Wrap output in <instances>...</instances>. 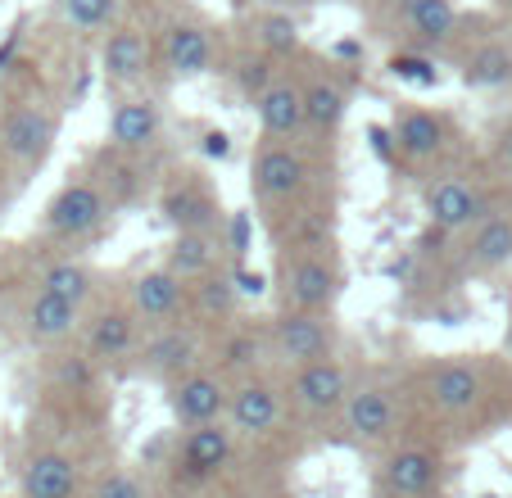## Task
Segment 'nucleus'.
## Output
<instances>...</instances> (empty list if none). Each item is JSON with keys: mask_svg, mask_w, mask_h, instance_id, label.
<instances>
[{"mask_svg": "<svg viewBox=\"0 0 512 498\" xmlns=\"http://www.w3.org/2000/svg\"><path fill=\"white\" fill-rule=\"evenodd\" d=\"M164 141V105L155 96H123L109 114V150L127 154V159H145V154L155 150Z\"/></svg>", "mask_w": 512, "mask_h": 498, "instance_id": "12", "label": "nucleus"}, {"mask_svg": "<svg viewBox=\"0 0 512 498\" xmlns=\"http://www.w3.org/2000/svg\"><path fill=\"white\" fill-rule=\"evenodd\" d=\"M463 87L503 91L512 87V37H490L463 59Z\"/></svg>", "mask_w": 512, "mask_h": 498, "instance_id": "29", "label": "nucleus"}, {"mask_svg": "<svg viewBox=\"0 0 512 498\" xmlns=\"http://www.w3.org/2000/svg\"><path fill=\"white\" fill-rule=\"evenodd\" d=\"M159 55L173 77H204L213 68V32L200 19H173L164 28Z\"/></svg>", "mask_w": 512, "mask_h": 498, "instance_id": "23", "label": "nucleus"}, {"mask_svg": "<svg viewBox=\"0 0 512 498\" xmlns=\"http://www.w3.org/2000/svg\"><path fill=\"white\" fill-rule=\"evenodd\" d=\"M254 41L268 55H290V50L300 46V23L290 19V10H263L254 19Z\"/></svg>", "mask_w": 512, "mask_h": 498, "instance_id": "34", "label": "nucleus"}, {"mask_svg": "<svg viewBox=\"0 0 512 498\" xmlns=\"http://www.w3.org/2000/svg\"><path fill=\"white\" fill-rule=\"evenodd\" d=\"M136 349H141V322H136V313L127 304L100 308V313L87 322V354L96 367L136 358Z\"/></svg>", "mask_w": 512, "mask_h": 498, "instance_id": "21", "label": "nucleus"}, {"mask_svg": "<svg viewBox=\"0 0 512 498\" xmlns=\"http://www.w3.org/2000/svg\"><path fill=\"white\" fill-rule=\"evenodd\" d=\"M55 136H59V118L55 109L46 105H19L5 127H0V150L10 154L19 168H41L46 154L55 150Z\"/></svg>", "mask_w": 512, "mask_h": 498, "instance_id": "17", "label": "nucleus"}, {"mask_svg": "<svg viewBox=\"0 0 512 498\" xmlns=\"http://www.w3.org/2000/svg\"><path fill=\"white\" fill-rule=\"evenodd\" d=\"M494 168H499V177L512 186V123H503L499 136H494Z\"/></svg>", "mask_w": 512, "mask_h": 498, "instance_id": "36", "label": "nucleus"}, {"mask_svg": "<svg viewBox=\"0 0 512 498\" xmlns=\"http://www.w3.org/2000/svg\"><path fill=\"white\" fill-rule=\"evenodd\" d=\"M449 145V118L435 114V109L408 105L395 114V150L404 154L408 163H431L440 159Z\"/></svg>", "mask_w": 512, "mask_h": 498, "instance_id": "24", "label": "nucleus"}, {"mask_svg": "<svg viewBox=\"0 0 512 498\" xmlns=\"http://www.w3.org/2000/svg\"><path fill=\"white\" fill-rule=\"evenodd\" d=\"M395 19L417 50H440L458 37L463 14L454 0H395Z\"/></svg>", "mask_w": 512, "mask_h": 498, "instance_id": "22", "label": "nucleus"}, {"mask_svg": "<svg viewBox=\"0 0 512 498\" xmlns=\"http://www.w3.org/2000/svg\"><path fill=\"white\" fill-rule=\"evenodd\" d=\"M463 272L472 277H494L512 263V209H490L472 231L463 236Z\"/></svg>", "mask_w": 512, "mask_h": 498, "instance_id": "19", "label": "nucleus"}, {"mask_svg": "<svg viewBox=\"0 0 512 498\" xmlns=\"http://www.w3.org/2000/svg\"><path fill=\"white\" fill-rule=\"evenodd\" d=\"M250 191L268 209H295L313 191V159L304 141H263L250 159Z\"/></svg>", "mask_w": 512, "mask_h": 498, "instance_id": "3", "label": "nucleus"}, {"mask_svg": "<svg viewBox=\"0 0 512 498\" xmlns=\"http://www.w3.org/2000/svg\"><path fill=\"white\" fill-rule=\"evenodd\" d=\"M150 55H155L150 37H145L141 28H132V23H118V28H109L105 37H100V73H105V82L114 91H123V96H132L145 82Z\"/></svg>", "mask_w": 512, "mask_h": 498, "instance_id": "18", "label": "nucleus"}, {"mask_svg": "<svg viewBox=\"0 0 512 498\" xmlns=\"http://www.w3.org/2000/svg\"><path fill=\"white\" fill-rule=\"evenodd\" d=\"M241 295H245V290L236 286V272H227V268H218V272H209V277L191 281V308H195V317H200V322L227 326L236 313H241Z\"/></svg>", "mask_w": 512, "mask_h": 498, "instance_id": "30", "label": "nucleus"}, {"mask_svg": "<svg viewBox=\"0 0 512 498\" xmlns=\"http://www.w3.org/2000/svg\"><path fill=\"white\" fill-rule=\"evenodd\" d=\"M159 209H164V222L173 231H223L227 218L223 200L209 191V182L200 173H182L177 182H168Z\"/></svg>", "mask_w": 512, "mask_h": 498, "instance_id": "16", "label": "nucleus"}, {"mask_svg": "<svg viewBox=\"0 0 512 498\" xmlns=\"http://www.w3.org/2000/svg\"><path fill=\"white\" fill-rule=\"evenodd\" d=\"M168 390V412L182 431L191 426H204V422H223L227 417V403H232V376H223L218 367H195L186 372L182 381L164 385Z\"/></svg>", "mask_w": 512, "mask_h": 498, "instance_id": "10", "label": "nucleus"}, {"mask_svg": "<svg viewBox=\"0 0 512 498\" xmlns=\"http://www.w3.org/2000/svg\"><path fill=\"white\" fill-rule=\"evenodd\" d=\"M503 349H508V358H512V317H508V331H503Z\"/></svg>", "mask_w": 512, "mask_h": 498, "instance_id": "39", "label": "nucleus"}, {"mask_svg": "<svg viewBox=\"0 0 512 498\" xmlns=\"http://www.w3.org/2000/svg\"><path fill=\"white\" fill-rule=\"evenodd\" d=\"M494 209L490 191H485L481 177H467V173H440L422 186V213L435 231L445 236H467L485 213Z\"/></svg>", "mask_w": 512, "mask_h": 498, "instance_id": "6", "label": "nucleus"}, {"mask_svg": "<svg viewBox=\"0 0 512 498\" xmlns=\"http://www.w3.org/2000/svg\"><path fill=\"white\" fill-rule=\"evenodd\" d=\"M59 19H64L73 32L105 37L109 28L123 23V0H59Z\"/></svg>", "mask_w": 512, "mask_h": 498, "instance_id": "32", "label": "nucleus"}, {"mask_svg": "<svg viewBox=\"0 0 512 498\" xmlns=\"http://www.w3.org/2000/svg\"><path fill=\"white\" fill-rule=\"evenodd\" d=\"M268 354V331L263 336H254V331H232V336L218 340V372L232 376V381H241V376H254L259 372V358Z\"/></svg>", "mask_w": 512, "mask_h": 498, "instance_id": "33", "label": "nucleus"}, {"mask_svg": "<svg viewBox=\"0 0 512 498\" xmlns=\"http://www.w3.org/2000/svg\"><path fill=\"white\" fill-rule=\"evenodd\" d=\"M23 498H78V462L64 449H37L23 462Z\"/></svg>", "mask_w": 512, "mask_h": 498, "instance_id": "27", "label": "nucleus"}, {"mask_svg": "<svg viewBox=\"0 0 512 498\" xmlns=\"http://www.w3.org/2000/svg\"><path fill=\"white\" fill-rule=\"evenodd\" d=\"M41 290H50V295H59V299H68V304H78V308H87L91 299H96V272L87 268V263H78V259H59V263H50L46 272H41V281H37Z\"/></svg>", "mask_w": 512, "mask_h": 498, "instance_id": "31", "label": "nucleus"}, {"mask_svg": "<svg viewBox=\"0 0 512 498\" xmlns=\"http://www.w3.org/2000/svg\"><path fill=\"white\" fill-rule=\"evenodd\" d=\"M440 453L426 449V444H399L386 453L377 471V489L381 498H426L440 485Z\"/></svg>", "mask_w": 512, "mask_h": 498, "instance_id": "15", "label": "nucleus"}, {"mask_svg": "<svg viewBox=\"0 0 512 498\" xmlns=\"http://www.w3.org/2000/svg\"><path fill=\"white\" fill-rule=\"evenodd\" d=\"M485 498H494V494H485Z\"/></svg>", "mask_w": 512, "mask_h": 498, "instance_id": "41", "label": "nucleus"}, {"mask_svg": "<svg viewBox=\"0 0 512 498\" xmlns=\"http://www.w3.org/2000/svg\"><path fill=\"white\" fill-rule=\"evenodd\" d=\"M503 5H508V14H512V0H503Z\"/></svg>", "mask_w": 512, "mask_h": 498, "instance_id": "40", "label": "nucleus"}, {"mask_svg": "<svg viewBox=\"0 0 512 498\" xmlns=\"http://www.w3.org/2000/svg\"><path fill=\"white\" fill-rule=\"evenodd\" d=\"M345 290V268L327 236L322 240H286L277 249V304L331 313Z\"/></svg>", "mask_w": 512, "mask_h": 498, "instance_id": "1", "label": "nucleus"}, {"mask_svg": "<svg viewBox=\"0 0 512 498\" xmlns=\"http://www.w3.org/2000/svg\"><path fill=\"white\" fill-rule=\"evenodd\" d=\"M109 213H114V200L100 186V177H73V182H64L50 195L41 227L59 245H82V240H96L105 231Z\"/></svg>", "mask_w": 512, "mask_h": 498, "instance_id": "5", "label": "nucleus"}, {"mask_svg": "<svg viewBox=\"0 0 512 498\" xmlns=\"http://www.w3.org/2000/svg\"><path fill=\"white\" fill-rule=\"evenodd\" d=\"M200 354H204V340L195 331V322H168V326H155L150 336L141 340L136 349V372L150 376V381H182L186 372L200 367Z\"/></svg>", "mask_w": 512, "mask_h": 498, "instance_id": "9", "label": "nucleus"}, {"mask_svg": "<svg viewBox=\"0 0 512 498\" xmlns=\"http://www.w3.org/2000/svg\"><path fill=\"white\" fill-rule=\"evenodd\" d=\"M91 498H150V489H145V480L136 476V471L109 467L105 476H96V485H91Z\"/></svg>", "mask_w": 512, "mask_h": 498, "instance_id": "35", "label": "nucleus"}, {"mask_svg": "<svg viewBox=\"0 0 512 498\" xmlns=\"http://www.w3.org/2000/svg\"><path fill=\"white\" fill-rule=\"evenodd\" d=\"M236 440H241V435L227 426V417H223V422L191 426V431L177 440V467H182V476H191V480L218 476V471L232 462Z\"/></svg>", "mask_w": 512, "mask_h": 498, "instance_id": "20", "label": "nucleus"}, {"mask_svg": "<svg viewBox=\"0 0 512 498\" xmlns=\"http://www.w3.org/2000/svg\"><path fill=\"white\" fill-rule=\"evenodd\" d=\"M281 412H286V390H281L277 381H268L263 372L232 381L227 426H232L241 440H263V435H272L281 426Z\"/></svg>", "mask_w": 512, "mask_h": 498, "instance_id": "11", "label": "nucleus"}, {"mask_svg": "<svg viewBox=\"0 0 512 498\" xmlns=\"http://www.w3.org/2000/svg\"><path fill=\"white\" fill-rule=\"evenodd\" d=\"M259 5H263V10H286L290 0H259Z\"/></svg>", "mask_w": 512, "mask_h": 498, "instance_id": "38", "label": "nucleus"}, {"mask_svg": "<svg viewBox=\"0 0 512 498\" xmlns=\"http://www.w3.org/2000/svg\"><path fill=\"white\" fill-rule=\"evenodd\" d=\"M485 390H490L485 363L472 354H445V358H435V363H426L422 376H417V399L435 417H449V422L472 417L485 403Z\"/></svg>", "mask_w": 512, "mask_h": 498, "instance_id": "2", "label": "nucleus"}, {"mask_svg": "<svg viewBox=\"0 0 512 498\" xmlns=\"http://www.w3.org/2000/svg\"><path fill=\"white\" fill-rule=\"evenodd\" d=\"M399 417H404V403L399 390L386 381H354V394L340 408V431L349 444H386L399 431Z\"/></svg>", "mask_w": 512, "mask_h": 498, "instance_id": "8", "label": "nucleus"}, {"mask_svg": "<svg viewBox=\"0 0 512 498\" xmlns=\"http://www.w3.org/2000/svg\"><path fill=\"white\" fill-rule=\"evenodd\" d=\"M204 141H209V154H227V150H232L223 132H209V136H204Z\"/></svg>", "mask_w": 512, "mask_h": 498, "instance_id": "37", "label": "nucleus"}, {"mask_svg": "<svg viewBox=\"0 0 512 498\" xmlns=\"http://www.w3.org/2000/svg\"><path fill=\"white\" fill-rule=\"evenodd\" d=\"M304 109H309V136H336L349 114V87L336 73L304 77Z\"/></svg>", "mask_w": 512, "mask_h": 498, "instance_id": "28", "label": "nucleus"}, {"mask_svg": "<svg viewBox=\"0 0 512 498\" xmlns=\"http://www.w3.org/2000/svg\"><path fill=\"white\" fill-rule=\"evenodd\" d=\"M223 249H227L223 231H173L164 268L177 272V277L191 286V281H200V277L223 268Z\"/></svg>", "mask_w": 512, "mask_h": 498, "instance_id": "25", "label": "nucleus"}, {"mask_svg": "<svg viewBox=\"0 0 512 498\" xmlns=\"http://www.w3.org/2000/svg\"><path fill=\"white\" fill-rule=\"evenodd\" d=\"M340 345L336 313H313V308H277L268 322V358L281 372L309 367L318 358H331Z\"/></svg>", "mask_w": 512, "mask_h": 498, "instance_id": "4", "label": "nucleus"}, {"mask_svg": "<svg viewBox=\"0 0 512 498\" xmlns=\"http://www.w3.org/2000/svg\"><path fill=\"white\" fill-rule=\"evenodd\" d=\"M263 141H304L309 136V109H304V82L300 77H272L254 96Z\"/></svg>", "mask_w": 512, "mask_h": 498, "instance_id": "14", "label": "nucleus"}, {"mask_svg": "<svg viewBox=\"0 0 512 498\" xmlns=\"http://www.w3.org/2000/svg\"><path fill=\"white\" fill-rule=\"evenodd\" d=\"M186 304H191V286L168 268H145L141 277L127 286V308L136 313V322H141L145 331L168 326V322H182Z\"/></svg>", "mask_w": 512, "mask_h": 498, "instance_id": "13", "label": "nucleus"}, {"mask_svg": "<svg viewBox=\"0 0 512 498\" xmlns=\"http://www.w3.org/2000/svg\"><path fill=\"white\" fill-rule=\"evenodd\" d=\"M82 326V308L68 304V299L50 295V290H32L28 308H23V331H28V340H37V345H64L73 331Z\"/></svg>", "mask_w": 512, "mask_h": 498, "instance_id": "26", "label": "nucleus"}, {"mask_svg": "<svg viewBox=\"0 0 512 498\" xmlns=\"http://www.w3.org/2000/svg\"><path fill=\"white\" fill-rule=\"evenodd\" d=\"M349 394H354V372H349L345 358H336V354L286 372L290 408L300 412V417H309V422H331V417H340Z\"/></svg>", "mask_w": 512, "mask_h": 498, "instance_id": "7", "label": "nucleus"}]
</instances>
